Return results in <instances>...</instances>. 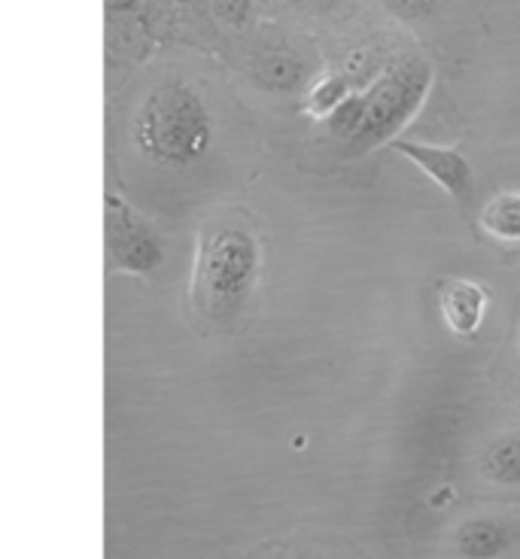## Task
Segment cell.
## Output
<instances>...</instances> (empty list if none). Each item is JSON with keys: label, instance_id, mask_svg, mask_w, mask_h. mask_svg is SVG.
<instances>
[{"label": "cell", "instance_id": "1", "mask_svg": "<svg viewBox=\"0 0 520 559\" xmlns=\"http://www.w3.org/2000/svg\"><path fill=\"white\" fill-rule=\"evenodd\" d=\"M216 119L204 92L186 76H165L146 88L131 119V140L143 162L186 170L211 153Z\"/></svg>", "mask_w": 520, "mask_h": 559}, {"label": "cell", "instance_id": "2", "mask_svg": "<svg viewBox=\"0 0 520 559\" xmlns=\"http://www.w3.org/2000/svg\"><path fill=\"white\" fill-rule=\"evenodd\" d=\"M429 88H433V64L426 58L405 56L383 70L366 88V122L359 128V134L351 140L353 153L363 155L378 150L383 143H393L395 134L421 112Z\"/></svg>", "mask_w": 520, "mask_h": 559}, {"label": "cell", "instance_id": "3", "mask_svg": "<svg viewBox=\"0 0 520 559\" xmlns=\"http://www.w3.org/2000/svg\"><path fill=\"white\" fill-rule=\"evenodd\" d=\"M262 265V250L247 228L225 225L213 231L198 255L196 280L204 301L216 310L238 308L253 293Z\"/></svg>", "mask_w": 520, "mask_h": 559}, {"label": "cell", "instance_id": "4", "mask_svg": "<svg viewBox=\"0 0 520 559\" xmlns=\"http://www.w3.org/2000/svg\"><path fill=\"white\" fill-rule=\"evenodd\" d=\"M107 271L150 277L165 262V243L138 210L107 195Z\"/></svg>", "mask_w": 520, "mask_h": 559}, {"label": "cell", "instance_id": "5", "mask_svg": "<svg viewBox=\"0 0 520 559\" xmlns=\"http://www.w3.org/2000/svg\"><path fill=\"white\" fill-rule=\"evenodd\" d=\"M395 153L405 155L411 165L438 182L453 201H469L472 198V165L460 150H450V146H433V143H411V140H393L390 143Z\"/></svg>", "mask_w": 520, "mask_h": 559}, {"label": "cell", "instance_id": "6", "mask_svg": "<svg viewBox=\"0 0 520 559\" xmlns=\"http://www.w3.org/2000/svg\"><path fill=\"white\" fill-rule=\"evenodd\" d=\"M487 305H491V295L475 280L453 277L438 293L441 320L448 325L450 335L460 337V341L478 337L484 317H487Z\"/></svg>", "mask_w": 520, "mask_h": 559}, {"label": "cell", "instance_id": "7", "mask_svg": "<svg viewBox=\"0 0 520 559\" xmlns=\"http://www.w3.org/2000/svg\"><path fill=\"white\" fill-rule=\"evenodd\" d=\"M253 80L259 88L268 92H308L310 88V58L298 52L296 46L286 43H271L256 49L253 56Z\"/></svg>", "mask_w": 520, "mask_h": 559}, {"label": "cell", "instance_id": "8", "mask_svg": "<svg viewBox=\"0 0 520 559\" xmlns=\"http://www.w3.org/2000/svg\"><path fill=\"white\" fill-rule=\"evenodd\" d=\"M518 532L499 518H472L453 532V550L463 559H496L511 550Z\"/></svg>", "mask_w": 520, "mask_h": 559}, {"label": "cell", "instance_id": "9", "mask_svg": "<svg viewBox=\"0 0 520 559\" xmlns=\"http://www.w3.org/2000/svg\"><path fill=\"white\" fill-rule=\"evenodd\" d=\"M481 475L499 487H520V435H499L481 456Z\"/></svg>", "mask_w": 520, "mask_h": 559}, {"label": "cell", "instance_id": "10", "mask_svg": "<svg viewBox=\"0 0 520 559\" xmlns=\"http://www.w3.org/2000/svg\"><path fill=\"white\" fill-rule=\"evenodd\" d=\"M353 83L344 76V73H323V76H317L310 88L305 92V98H302V110L308 112L310 119H329L332 112L344 104V100L351 98Z\"/></svg>", "mask_w": 520, "mask_h": 559}, {"label": "cell", "instance_id": "11", "mask_svg": "<svg viewBox=\"0 0 520 559\" xmlns=\"http://www.w3.org/2000/svg\"><path fill=\"white\" fill-rule=\"evenodd\" d=\"M481 228L496 240L520 243V192H499L481 213Z\"/></svg>", "mask_w": 520, "mask_h": 559}, {"label": "cell", "instance_id": "12", "mask_svg": "<svg viewBox=\"0 0 520 559\" xmlns=\"http://www.w3.org/2000/svg\"><path fill=\"white\" fill-rule=\"evenodd\" d=\"M366 110H368V92L366 88H353L351 98L344 100L329 119H326V128L329 134H335L341 140H353L359 134V128L366 122Z\"/></svg>", "mask_w": 520, "mask_h": 559}, {"label": "cell", "instance_id": "13", "mask_svg": "<svg viewBox=\"0 0 520 559\" xmlns=\"http://www.w3.org/2000/svg\"><path fill=\"white\" fill-rule=\"evenodd\" d=\"M387 7V13H393L399 22L405 25H423V22H433L445 0H380Z\"/></svg>", "mask_w": 520, "mask_h": 559}, {"label": "cell", "instance_id": "14", "mask_svg": "<svg viewBox=\"0 0 520 559\" xmlns=\"http://www.w3.org/2000/svg\"><path fill=\"white\" fill-rule=\"evenodd\" d=\"M253 3L256 0H213V19L228 31H244L253 19Z\"/></svg>", "mask_w": 520, "mask_h": 559}, {"label": "cell", "instance_id": "15", "mask_svg": "<svg viewBox=\"0 0 520 559\" xmlns=\"http://www.w3.org/2000/svg\"><path fill=\"white\" fill-rule=\"evenodd\" d=\"M341 3H344V0H293V7H298V10H305V13H314V15L335 13Z\"/></svg>", "mask_w": 520, "mask_h": 559}, {"label": "cell", "instance_id": "16", "mask_svg": "<svg viewBox=\"0 0 520 559\" xmlns=\"http://www.w3.org/2000/svg\"><path fill=\"white\" fill-rule=\"evenodd\" d=\"M141 7V0H107V13L110 15H128Z\"/></svg>", "mask_w": 520, "mask_h": 559}, {"label": "cell", "instance_id": "17", "mask_svg": "<svg viewBox=\"0 0 520 559\" xmlns=\"http://www.w3.org/2000/svg\"><path fill=\"white\" fill-rule=\"evenodd\" d=\"M262 3H271V0H262Z\"/></svg>", "mask_w": 520, "mask_h": 559}]
</instances>
